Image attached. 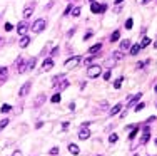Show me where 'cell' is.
Listing matches in <instances>:
<instances>
[{
  "mask_svg": "<svg viewBox=\"0 0 157 156\" xmlns=\"http://www.w3.org/2000/svg\"><path fill=\"white\" fill-rule=\"evenodd\" d=\"M104 79H105V81H109V79H110V71H107V72L104 74Z\"/></svg>",
  "mask_w": 157,
  "mask_h": 156,
  "instance_id": "44",
  "label": "cell"
},
{
  "mask_svg": "<svg viewBox=\"0 0 157 156\" xmlns=\"http://www.w3.org/2000/svg\"><path fill=\"white\" fill-rule=\"evenodd\" d=\"M8 122H10V119H7V118H5V119H2V121H0V131L7 128V126H8Z\"/></svg>",
  "mask_w": 157,
  "mask_h": 156,
  "instance_id": "29",
  "label": "cell"
},
{
  "mask_svg": "<svg viewBox=\"0 0 157 156\" xmlns=\"http://www.w3.org/2000/svg\"><path fill=\"white\" fill-rule=\"evenodd\" d=\"M140 49H142V47H140L139 44H134V45H130V55H137Z\"/></svg>",
  "mask_w": 157,
  "mask_h": 156,
  "instance_id": "19",
  "label": "cell"
},
{
  "mask_svg": "<svg viewBox=\"0 0 157 156\" xmlns=\"http://www.w3.org/2000/svg\"><path fill=\"white\" fill-rule=\"evenodd\" d=\"M117 139H119V136H117V134H110V136H109V143H110V144L117 143Z\"/></svg>",
  "mask_w": 157,
  "mask_h": 156,
  "instance_id": "32",
  "label": "cell"
},
{
  "mask_svg": "<svg viewBox=\"0 0 157 156\" xmlns=\"http://www.w3.org/2000/svg\"><path fill=\"white\" fill-rule=\"evenodd\" d=\"M72 15H74V17H79V15H80V7H74V8H72Z\"/></svg>",
  "mask_w": 157,
  "mask_h": 156,
  "instance_id": "34",
  "label": "cell"
},
{
  "mask_svg": "<svg viewBox=\"0 0 157 156\" xmlns=\"http://www.w3.org/2000/svg\"><path fill=\"white\" fill-rule=\"evenodd\" d=\"M112 57L116 59V61H120L124 57V54H122V50H116V52H112Z\"/></svg>",
  "mask_w": 157,
  "mask_h": 156,
  "instance_id": "24",
  "label": "cell"
},
{
  "mask_svg": "<svg viewBox=\"0 0 157 156\" xmlns=\"http://www.w3.org/2000/svg\"><path fill=\"white\" fill-rule=\"evenodd\" d=\"M130 39H125V41L120 42V50H127V49H130Z\"/></svg>",
  "mask_w": 157,
  "mask_h": 156,
  "instance_id": "18",
  "label": "cell"
},
{
  "mask_svg": "<svg viewBox=\"0 0 157 156\" xmlns=\"http://www.w3.org/2000/svg\"><path fill=\"white\" fill-rule=\"evenodd\" d=\"M149 139H150V131H149V128H145L142 138H140V144H145V143L149 141Z\"/></svg>",
  "mask_w": 157,
  "mask_h": 156,
  "instance_id": "14",
  "label": "cell"
},
{
  "mask_svg": "<svg viewBox=\"0 0 157 156\" xmlns=\"http://www.w3.org/2000/svg\"><path fill=\"white\" fill-rule=\"evenodd\" d=\"M12 29H14V25H12L10 22H5V30H7V32H10Z\"/></svg>",
  "mask_w": 157,
  "mask_h": 156,
  "instance_id": "37",
  "label": "cell"
},
{
  "mask_svg": "<svg viewBox=\"0 0 157 156\" xmlns=\"http://www.w3.org/2000/svg\"><path fill=\"white\" fill-rule=\"evenodd\" d=\"M100 49H102V44L99 42V44H95V45H92V47L89 49V54H90V55H95L97 52L100 50Z\"/></svg>",
  "mask_w": 157,
  "mask_h": 156,
  "instance_id": "15",
  "label": "cell"
},
{
  "mask_svg": "<svg viewBox=\"0 0 157 156\" xmlns=\"http://www.w3.org/2000/svg\"><path fill=\"white\" fill-rule=\"evenodd\" d=\"M65 87H68V81H60V86H59V92L64 91Z\"/></svg>",
  "mask_w": 157,
  "mask_h": 156,
  "instance_id": "31",
  "label": "cell"
},
{
  "mask_svg": "<svg viewBox=\"0 0 157 156\" xmlns=\"http://www.w3.org/2000/svg\"><path fill=\"white\" fill-rule=\"evenodd\" d=\"M132 25H134V20H132V19H127V22H125V29H132Z\"/></svg>",
  "mask_w": 157,
  "mask_h": 156,
  "instance_id": "36",
  "label": "cell"
},
{
  "mask_svg": "<svg viewBox=\"0 0 157 156\" xmlns=\"http://www.w3.org/2000/svg\"><path fill=\"white\" fill-rule=\"evenodd\" d=\"M32 14H34V3H32V5H27V7L24 8V17H25V19H30Z\"/></svg>",
  "mask_w": 157,
  "mask_h": 156,
  "instance_id": "11",
  "label": "cell"
},
{
  "mask_svg": "<svg viewBox=\"0 0 157 156\" xmlns=\"http://www.w3.org/2000/svg\"><path fill=\"white\" fill-rule=\"evenodd\" d=\"M10 111H12V106H10V104H3V106L0 108V113H2V114H7Z\"/></svg>",
  "mask_w": 157,
  "mask_h": 156,
  "instance_id": "22",
  "label": "cell"
},
{
  "mask_svg": "<svg viewBox=\"0 0 157 156\" xmlns=\"http://www.w3.org/2000/svg\"><path fill=\"white\" fill-rule=\"evenodd\" d=\"M35 64H37V59H35V57H32V59L27 62V69H34Z\"/></svg>",
  "mask_w": 157,
  "mask_h": 156,
  "instance_id": "28",
  "label": "cell"
},
{
  "mask_svg": "<svg viewBox=\"0 0 157 156\" xmlns=\"http://www.w3.org/2000/svg\"><path fill=\"white\" fill-rule=\"evenodd\" d=\"M122 108H124V106L120 104V102H119V104H116V106H114V108H112V109L109 111V114H110V116H116V114H119V113L122 111Z\"/></svg>",
  "mask_w": 157,
  "mask_h": 156,
  "instance_id": "13",
  "label": "cell"
},
{
  "mask_svg": "<svg viewBox=\"0 0 157 156\" xmlns=\"http://www.w3.org/2000/svg\"><path fill=\"white\" fill-rule=\"evenodd\" d=\"M142 97V92H139V94H136L134 97H130V101H129V106H132V104H136V102H139V99Z\"/></svg>",
  "mask_w": 157,
  "mask_h": 156,
  "instance_id": "21",
  "label": "cell"
},
{
  "mask_svg": "<svg viewBox=\"0 0 157 156\" xmlns=\"http://www.w3.org/2000/svg\"><path fill=\"white\" fill-rule=\"evenodd\" d=\"M28 29H30V25H28L27 22H20L17 25V32H19V35H27Z\"/></svg>",
  "mask_w": 157,
  "mask_h": 156,
  "instance_id": "5",
  "label": "cell"
},
{
  "mask_svg": "<svg viewBox=\"0 0 157 156\" xmlns=\"http://www.w3.org/2000/svg\"><path fill=\"white\" fill-rule=\"evenodd\" d=\"M68 109H70V111H74V109H75V104H74V102H70V104H68Z\"/></svg>",
  "mask_w": 157,
  "mask_h": 156,
  "instance_id": "48",
  "label": "cell"
},
{
  "mask_svg": "<svg viewBox=\"0 0 157 156\" xmlns=\"http://www.w3.org/2000/svg\"><path fill=\"white\" fill-rule=\"evenodd\" d=\"M68 151H70V155H74V156L80 153L79 146H77V144H74V143H70V144H68Z\"/></svg>",
  "mask_w": 157,
  "mask_h": 156,
  "instance_id": "17",
  "label": "cell"
},
{
  "mask_svg": "<svg viewBox=\"0 0 157 156\" xmlns=\"http://www.w3.org/2000/svg\"><path fill=\"white\" fill-rule=\"evenodd\" d=\"M30 87H32V81H27L24 86L20 87V91H19V96L20 97H25V96L28 94V91H30Z\"/></svg>",
  "mask_w": 157,
  "mask_h": 156,
  "instance_id": "6",
  "label": "cell"
},
{
  "mask_svg": "<svg viewBox=\"0 0 157 156\" xmlns=\"http://www.w3.org/2000/svg\"><path fill=\"white\" fill-rule=\"evenodd\" d=\"M70 12H72V5H68V7L65 8V12H64V15H68Z\"/></svg>",
  "mask_w": 157,
  "mask_h": 156,
  "instance_id": "41",
  "label": "cell"
},
{
  "mask_svg": "<svg viewBox=\"0 0 157 156\" xmlns=\"http://www.w3.org/2000/svg\"><path fill=\"white\" fill-rule=\"evenodd\" d=\"M52 67H54V61H52V57H47L45 61L42 62V71H50Z\"/></svg>",
  "mask_w": 157,
  "mask_h": 156,
  "instance_id": "10",
  "label": "cell"
},
{
  "mask_svg": "<svg viewBox=\"0 0 157 156\" xmlns=\"http://www.w3.org/2000/svg\"><path fill=\"white\" fill-rule=\"evenodd\" d=\"M145 64H149V61H147V62H137L136 67H137V69H144V66H145Z\"/></svg>",
  "mask_w": 157,
  "mask_h": 156,
  "instance_id": "38",
  "label": "cell"
},
{
  "mask_svg": "<svg viewBox=\"0 0 157 156\" xmlns=\"http://www.w3.org/2000/svg\"><path fill=\"white\" fill-rule=\"evenodd\" d=\"M97 156H100V155H97Z\"/></svg>",
  "mask_w": 157,
  "mask_h": 156,
  "instance_id": "53",
  "label": "cell"
},
{
  "mask_svg": "<svg viewBox=\"0 0 157 156\" xmlns=\"http://www.w3.org/2000/svg\"><path fill=\"white\" fill-rule=\"evenodd\" d=\"M92 37V32H87V34L84 35V41H87V39H90Z\"/></svg>",
  "mask_w": 157,
  "mask_h": 156,
  "instance_id": "46",
  "label": "cell"
},
{
  "mask_svg": "<svg viewBox=\"0 0 157 156\" xmlns=\"http://www.w3.org/2000/svg\"><path fill=\"white\" fill-rule=\"evenodd\" d=\"M64 79H65V76H64V74H59V76H55L54 79H52V86H57V84H59V82H60V81H64Z\"/></svg>",
  "mask_w": 157,
  "mask_h": 156,
  "instance_id": "20",
  "label": "cell"
},
{
  "mask_svg": "<svg viewBox=\"0 0 157 156\" xmlns=\"http://www.w3.org/2000/svg\"><path fill=\"white\" fill-rule=\"evenodd\" d=\"M15 66H17V72H19V74H24V72L27 71V66L24 64V59H22V57H19V59L15 61Z\"/></svg>",
  "mask_w": 157,
  "mask_h": 156,
  "instance_id": "8",
  "label": "cell"
},
{
  "mask_svg": "<svg viewBox=\"0 0 157 156\" xmlns=\"http://www.w3.org/2000/svg\"><path fill=\"white\" fill-rule=\"evenodd\" d=\"M120 2H124V0H116V3H120Z\"/></svg>",
  "mask_w": 157,
  "mask_h": 156,
  "instance_id": "49",
  "label": "cell"
},
{
  "mask_svg": "<svg viewBox=\"0 0 157 156\" xmlns=\"http://www.w3.org/2000/svg\"><path fill=\"white\" fill-rule=\"evenodd\" d=\"M75 30H77V29H70V30L67 32V35H68V37H72V35L75 34Z\"/></svg>",
  "mask_w": 157,
  "mask_h": 156,
  "instance_id": "43",
  "label": "cell"
},
{
  "mask_svg": "<svg viewBox=\"0 0 157 156\" xmlns=\"http://www.w3.org/2000/svg\"><path fill=\"white\" fill-rule=\"evenodd\" d=\"M57 54H59V47H54L52 49V52H50V57H55Z\"/></svg>",
  "mask_w": 157,
  "mask_h": 156,
  "instance_id": "39",
  "label": "cell"
},
{
  "mask_svg": "<svg viewBox=\"0 0 157 156\" xmlns=\"http://www.w3.org/2000/svg\"><path fill=\"white\" fill-rule=\"evenodd\" d=\"M150 42H152V39H149V37H144V39H142V42H140L139 45H140V47H147V45H149Z\"/></svg>",
  "mask_w": 157,
  "mask_h": 156,
  "instance_id": "26",
  "label": "cell"
},
{
  "mask_svg": "<svg viewBox=\"0 0 157 156\" xmlns=\"http://www.w3.org/2000/svg\"><path fill=\"white\" fill-rule=\"evenodd\" d=\"M60 99H62V97H60V92H57V94H54L52 97H50V101L54 102V104H57V102H60Z\"/></svg>",
  "mask_w": 157,
  "mask_h": 156,
  "instance_id": "27",
  "label": "cell"
},
{
  "mask_svg": "<svg viewBox=\"0 0 157 156\" xmlns=\"http://www.w3.org/2000/svg\"><path fill=\"white\" fill-rule=\"evenodd\" d=\"M45 27H47V20H45V19H37V20L32 24V27H30V29L34 30L35 34H40Z\"/></svg>",
  "mask_w": 157,
  "mask_h": 156,
  "instance_id": "1",
  "label": "cell"
},
{
  "mask_svg": "<svg viewBox=\"0 0 157 156\" xmlns=\"http://www.w3.org/2000/svg\"><path fill=\"white\" fill-rule=\"evenodd\" d=\"M79 139H82V141H85V139H89L90 138V131L87 129V126H82L80 128V131H79Z\"/></svg>",
  "mask_w": 157,
  "mask_h": 156,
  "instance_id": "7",
  "label": "cell"
},
{
  "mask_svg": "<svg viewBox=\"0 0 157 156\" xmlns=\"http://www.w3.org/2000/svg\"><path fill=\"white\" fill-rule=\"evenodd\" d=\"M137 134H139V126H134L132 131H130V134H129V139H134Z\"/></svg>",
  "mask_w": 157,
  "mask_h": 156,
  "instance_id": "23",
  "label": "cell"
},
{
  "mask_svg": "<svg viewBox=\"0 0 157 156\" xmlns=\"http://www.w3.org/2000/svg\"><path fill=\"white\" fill-rule=\"evenodd\" d=\"M90 2H95V0H90Z\"/></svg>",
  "mask_w": 157,
  "mask_h": 156,
  "instance_id": "51",
  "label": "cell"
},
{
  "mask_svg": "<svg viewBox=\"0 0 157 156\" xmlns=\"http://www.w3.org/2000/svg\"><path fill=\"white\" fill-rule=\"evenodd\" d=\"M7 74H8L7 67H0V84H3V81L7 79Z\"/></svg>",
  "mask_w": 157,
  "mask_h": 156,
  "instance_id": "16",
  "label": "cell"
},
{
  "mask_svg": "<svg viewBox=\"0 0 157 156\" xmlns=\"http://www.w3.org/2000/svg\"><path fill=\"white\" fill-rule=\"evenodd\" d=\"M100 74H102V67H100V66H97V64L89 66V69H87V77L94 79V77H99Z\"/></svg>",
  "mask_w": 157,
  "mask_h": 156,
  "instance_id": "2",
  "label": "cell"
},
{
  "mask_svg": "<svg viewBox=\"0 0 157 156\" xmlns=\"http://www.w3.org/2000/svg\"><path fill=\"white\" fill-rule=\"evenodd\" d=\"M12 156H22V151L20 149H15L14 153H12Z\"/></svg>",
  "mask_w": 157,
  "mask_h": 156,
  "instance_id": "42",
  "label": "cell"
},
{
  "mask_svg": "<svg viewBox=\"0 0 157 156\" xmlns=\"http://www.w3.org/2000/svg\"><path fill=\"white\" fill-rule=\"evenodd\" d=\"M92 61H94V55H90V57H87V59H84V64H85V66H92Z\"/></svg>",
  "mask_w": 157,
  "mask_h": 156,
  "instance_id": "35",
  "label": "cell"
},
{
  "mask_svg": "<svg viewBox=\"0 0 157 156\" xmlns=\"http://www.w3.org/2000/svg\"><path fill=\"white\" fill-rule=\"evenodd\" d=\"M48 153H50V155H52V156L59 155V148H52V149H50V151H48Z\"/></svg>",
  "mask_w": 157,
  "mask_h": 156,
  "instance_id": "40",
  "label": "cell"
},
{
  "mask_svg": "<svg viewBox=\"0 0 157 156\" xmlns=\"http://www.w3.org/2000/svg\"><path fill=\"white\" fill-rule=\"evenodd\" d=\"M144 108H145V104H144V102H137L136 108H134V111H136V113H139V111H142Z\"/></svg>",
  "mask_w": 157,
  "mask_h": 156,
  "instance_id": "30",
  "label": "cell"
},
{
  "mask_svg": "<svg viewBox=\"0 0 157 156\" xmlns=\"http://www.w3.org/2000/svg\"><path fill=\"white\" fill-rule=\"evenodd\" d=\"M122 81H124V77H119V79H117V81L114 82V87H116V89H119L120 86H122Z\"/></svg>",
  "mask_w": 157,
  "mask_h": 156,
  "instance_id": "33",
  "label": "cell"
},
{
  "mask_svg": "<svg viewBox=\"0 0 157 156\" xmlns=\"http://www.w3.org/2000/svg\"><path fill=\"white\" fill-rule=\"evenodd\" d=\"M134 156H139V155H134Z\"/></svg>",
  "mask_w": 157,
  "mask_h": 156,
  "instance_id": "52",
  "label": "cell"
},
{
  "mask_svg": "<svg viewBox=\"0 0 157 156\" xmlns=\"http://www.w3.org/2000/svg\"><path fill=\"white\" fill-rule=\"evenodd\" d=\"M150 0H137V3H140V5H145V3H149Z\"/></svg>",
  "mask_w": 157,
  "mask_h": 156,
  "instance_id": "45",
  "label": "cell"
},
{
  "mask_svg": "<svg viewBox=\"0 0 157 156\" xmlns=\"http://www.w3.org/2000/svg\"><path fill=\"white\" fill-rule=\"evenodd\" d=\"M80 62H82V57H80V55H74V57H70V59L65 61V67H67V69H74V67H77Z\"/></svg>",
  "mask_w": 157,
  "mask_h": 156,
  "instance_id": "3",
  "label": "cell"
},
{
  "mask_svg": "<svg viewBox=\"0 0 157 156\" xmlns=\"http://www.w3.org/2000/svg\"><path fill=\"white\" fill-rule=\"evenodd\" d=\"M119 39H120V32H119V30H116L114 34L110 35V42H117Z\"/></svg>",
  "mask_w": 157,
  "mask_h": 156,
  "instance_id": "25",
  "label": "cell"
},
{
  "mask_svg": "<svg viewBox=\"0 0 157 156\" xmlns=\"http://www.w3.org/2000/svg\"><path fill=\"white\" fill-rule=\"evenodd\" d=\"M0 45H2V37H0Z\"/></svg>",
  "mask_w": 157,
  "mask_h": 156,
  "instance_id": "50",
  "label": "cell"
},
{
  "mask_svg": "<svg viewBox=\"0 0 157 156\" xmlns=\"http://www.w3.org/2000/svg\"><path fill=\"white\" fill-rule=\"evenodd\" d=\"M45 101H47V96L39 94L37 97H35V101H34V108H40L42 104H45Z\"/></svg>",
  "mask_w": 157,
  "mask_h": 156,
  "instance_id": "9",
  "label": "cell"
},
{
  "mask_svg": "<svg viewBox=\"0 0 157 156\" xmlns=\"http://www.w3.org/2000/svg\"><path fill=\"white\" fill-rule=\"evenodd\" d=\"M156 121V116H150L149 119H147V124H150V122H154Z\"/></svg>",
  "mask_w": 157,
  "mask_h": 156,
  "instance_id": "47",
  "label": "cell"
},
{
  "mask_svg": "<svg viewBox=\"0 0 157 156\" xmlns=\"http://www.w3.org/2000/svg\"><path fill=\"white\" fill-rule=\"evenodd\" d=\"M28 44H30V37H28V35H22V39L19 41V45H20L22 49H25Z\"/></svg>",
  "mask_w": 157,
  "mask_h": 156,
  "instance_id": "12",
  "label": "cell"
},
{
  "mask_svg": "<svg viewBox=\"0 0 157 156\" xmlns=\"http://www.w3.org/2000/svg\"><path fill=\"white\" fill-rule=\"evenodd\" d=\"M105 8H107V5H99L97 2H92V5H90L92 14H102V12H105Z\"/></svg>",
  "mask_w": 157,
  "mask_h": 156,
  "instance_id": "4",
  "label": "cell"
}]
</instances>
